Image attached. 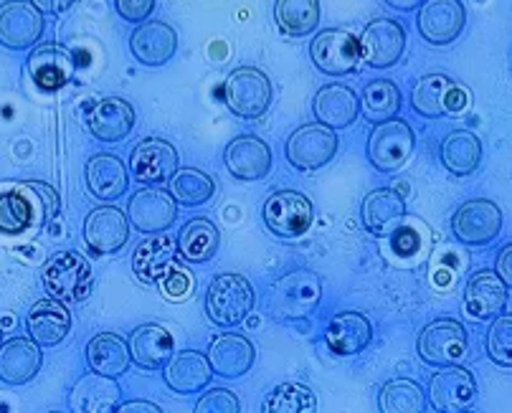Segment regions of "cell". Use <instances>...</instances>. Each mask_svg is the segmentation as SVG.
<instances>
[{"instance_id":"1","label":"cell","mask_w":512,"mask_h":413,"mask_svg":"<svg viewBox=\"0 0 512 413\" xmlns=\"http://www.w3.org/2000/svg\"><path fill=\"white\" fill-rule=\"evenodd\" d=\"M59 193L46 183L6 185L0 191V236L39 234L46 223L59 216Z\"/></svg>"},{"instance_id":"2","label":"cell","mask_w":512,"mask_h":413,"mask_svg":"<svg viewBox=\"0 0 512 413\" xmlns=\"http://www.w3.org/2000/svg\"><path fill=\"white\" fill-rule=\"evenodd\" d=\"M322 302V279L310 269L284 274L269 289V315L279 322L310 320Z\"/></svg>"},{"instance_id":"3","label":"cell","mask_w":512,"mask_h":413,"mask_svg":"<svg viewBox=\"0 0 512 413\" xmlns=\"http://www.w3.org/2000/svg\"><path fill=\"white\" fill-rule=\"evenodd\" d=\"M41 284L46 294L64 305H79L87 302L94 289V272L92 264L79 251H56L46 261L44 272H41Z\"/></svg>"},{"instance_id":"4","label":"cell","mask_w":512,"mask_h":413,"mask_svg":"<svg viewBox=\"0 0 512 413\" xmlns=\"http://www.w3.org/2000/svg\"><path fill=\"white\" fill-rule=\"evenodd\" d=\"M254 302V287L241 274H218L206 289V315L218 327H239Z\"/></svg>"},{"instance_id":"5","label":"cell","mask_w":512,"mask_h":413,"mask_svg":"<svg viewBox=\"0 0 512 413\" xmlns=\"http://www.w3.org/2000/svg\"><path fill=\"white\" fill-rule=\"evenodd\" d=\"M414 147L416 137L409 122L391 117V120L378 122L368 135V160L381 173H396L409 163Z\"/></svg>"},{"instance_id":"6","label":"cell","mask_w":512,"mask_h":413,"mask_svg":"<svg viewBox=\"0 0 512 413\" xmlns=\"http://www.w3.org/2000/svg\"><path fill=\"white\" fill-rule=\"evenodd\" d=\"M224 99L234 115L244 117V120H256L267 112L269 102H272V82L264 71L254 69V66H239L226 79Z\"/></svg>"},{"instance_id":"7","label":"cell","mask_w":512,"mask_h":413,"mask_svg":"<svg viewBox=\"0 0 512 413\" xmlns=\"http://www.w3.org/2000/svg\"><path fill=\"white\" fill-rule=\"evenodd\" d=\"M340 140L335 130L312 122V125H302L287 137L284 145V155H287L289 165L297 170H320L330 160L338 155Z\"/></svg>"},{"instance_id":"8","label":"cell","mask_w":512,"mask_h":413,"mask_svg":"<svg viewBox=\"0 0 512 413\" xmlns=\"http://www.w3.org/2000/svg\"><path fill=\"white\" fill-rule=\"evenodd\" d=\"M315 208L310 198L297 191H277L264 203V223L282 239H300L310 231Z\"/></svg>"},{"instance_id":"9","label":"cell","mask_w":512,"mask_h":413,"mask_svg":"<svg viewBox=\"0 0 512 413\" xmlns=\"http://www.w3.org/2000/svg\"><path fill=\"white\" fill-rule=\"evenodd\" d=\"M411 104L421 117L439 120L444 115H457L469 104L467 89L459 87L444 74H426L411 92Z\"/></svg>"},{"instance_id":"10","label":"cell","mask_w":512,"mask_h":413,"mask_svg":"<svg viewBox=\"0 0 512 413\" xmlns=\"http://www.w3.org/2000/svg\"><path fill=\"white\" fill-rule=\"evenodd\" d=\"M312 64L327 74V77H345L358 69L360 46L355 36L340 28H327L320 31L310 44Z\"/></svg>"},{"instance_id":"11","label":"cell","mask_w":512,"mask_h":413,"mask_svg":"<svg viewBox=\"0 0 512 413\" xmlns=\"http://www.w3.org/2000/svg\"><path fill=\"white\" fill-rule=\"evenodd\" d=\"M467 23L462 0H424L416 16L421 39L431 46H447L457 41Z\"/></svg>"},{"instance_id":"12","label":"cell","mask_w":512,"mask_h":413,"mask_svg":"<svg viewBox=\"0 0 512 413\" xmlns=\"http://www.w3.org/2000/svg\"><path fill=\"white\" fill-rule=\"evenodd\" d=\"M416 350L426 365H452L467 353V330L459 320H434L421 330Z\"/></svg>"},{"instance_id":"13","label":"cell","mask_w":512,"mask_h":413,"mask_svg":"<svg viewBox=\"0 0 512 413\" xmlns=\"http://www.w3.org/2000/svg\"><path fill=\"white\" fill-rule=\"evenodd\" d=\"M44 36V13L26 0H6L0 6V46L23 51Z\"/></svg>"},{"instance_id":"14","label":"cell","mask_w":512,"mask_h":413,"mask_svg":"<svg viewBox=\"0 0 512 413\" xmlns=\"http://www.w3.org/2000/svg\"><path fill=\"white\" fill-rule=\"evenodd\" d=\"M360 54L373 69H391L401 61L406 49V28L393 18H376L363 28Z\"/></svg>"},{"instance_id":"15","label":"cell","mask_w":512,"mask_h":413,"mask_svg":"<svg viewBox=\"0 0 512 413\" xmlns=\"http://www.w3.org/2000/svg\"><path fill=\"white\" fill-rule=\"evenodd\" d=\"M452 231L462 244L487 246L500 236L502 211L492 201H467L457 208L452 218Z\"/></svg>"},{"instance_id":"16","label":"cell","mask_w":512,"mask_h":413,"mask_svg":"<svg viewBox=\"0 0 512 413\" xmlns=\"http://www.w3.org/2000/svg\"><path fill=\"white\" fill-rule=\"evenodd\" d=\"M477 401V381L467 368L444 365L429 381V403L434 411L462 413Z\"/></svg>"},{"instance_id":"17","label":"cell","mask_w":512,"mask_h":413,"mask_svg":"<svg viewBox=\"0 0 512 413\" xmlns=\"http://www.w3.org/2000/svg\"><path fill=\"white\" fill-rule=\"evenodd\" d=\"M180 158L173 142L163 137H148L137 142L130 153V173L142 185H160L178 170Z\"/></svg>"},{"instance_id":"18","label":"cell","mask_w":512,"mask_h":413,"mask_svg":"<svg viewBox=\"0 0 512 413\" xmlns=\"http://www.w3.org/2000/svg\"><path fill=\"white\" fill-rule=\"evenodd\" d=\"M510 305V284L500 279V274L482 269L474 272L464 289V310L472 320H495L507 312Z\"/></svg>"},{"instance_id":"19","label":"cell","mask_w":512,"mask_h":413,"mask_svg":"<svg viewBox=\"0 0 512 413\" xmlns=\"http://www.w3.org/2000/svg\"><path fill=\"white\" fill-rule=\"evenodd\" d=\"M130 239V223L115 206H99L84 218V241L97 256L117 254Z\"/></svg>"},{"instance_id":"20","label":"cell","mask_w":512,"mask_h":413,"mask_svg":"<svg viewBox=\"0 0 512 413\" xmlns=\"http://www.w3.org/2000/svg\"><path fill=\"white\" fill-rule=\"evenodd\" d=\"M127 216L142 234H160L168 231L178 218V203L163 188H145L130 198Z\"/></svg>"},{"instance_id":"21","label":"cell","mask_w":512,"mask_h":413,"mask_svg":"<svg viewBox=\"0 0 512 413\" xmlns=\"http://www.w3.org/2000/svg\"><path fill=\"white\" fill-rule=\"evenodd\" d=\"M44 355L41 345L28 337H13L0 343V383L6 386H26L39 375Z\"/></svg>"},{"instance_id":"22","label":"cell","mask_w":512,"mask_h":413,"mask_svg":"<svg viewBox=\"0 0 512 413\" xmlns=\"http://www.w3.org/2000/svg\"><path fill=\"white\" fill-rule=\"evenodd\" d=\"M226 168L239 180H262L272 170V150L262 137L241 135L229 142L224 153Z\"/></svg>"},{"instance_id":"23","label":"cell","mask_w":512,"mask_h":413,"mask_svg":"<svg viewBox=\"0 0 512 413\" xmlns=\"http://www.w3.org/2000/svg\"><path fill=\"white\" fill-rule=\"evenodd\" d=\"M130 49L140 64L163 66L178 51V33L163 21H142L130 36Z\"/></svg>"},{"instance_id":"24","label":"cell","mask_w":512,"mask_h":413,"mask_svg":"<svg viewBox=\"0 0 512 413\" xmlns=\"http://www.w3.org/2000/svg\"><path fill=\"white\" fill-rule=\"evenodd\" d=\"M130 348V360L145 370H158L173 358L175 340L168 332V327L158 325V322H145V325L135 327L127 340Z\"/></svg>"},{"instance_id":"25","label":"cell","mask_w":512,"mask_h":413,"mask_svg":"<svg viewBox=\"0 0 512 413\" xmlns=\"http://www.w3.org/2000/svg\"><path fill=\"white\" fill-rule=\"evenodd\" d=\"M256 358V350L249 337L236 335V332H224L211 340L208 348V363L211 370L224 378H241L251 370Z\"/></svg>"},{"instance_id":"26","label":"cell","mask_w":512,"mask_h":413,"mask_svg":"<svg viewBox=\"0 0 512 413\" xmlns=\"http://www.w3.org/2000/svg\"><path fill=\"white\" fill-rule=\"evenodd\" d=\"M163 368L165 383L178 396H193V393L203 391L213 378L211 363L198 350H183V353L173 355Z\"/></svg>"},{"instance_id":"27","label":"cell","mask_w":512,"mask_h":413,"mask_svg":"<svg viewBox=\"0 0 512 413\" xmlns=\"http://www.w3.org/2000/svg\"><path fill=\"white\" fill-rule=\"evenodd\" d=\"M360 218L365 231L383 239L406 218V203L393 188H376L360 203Z\"/></svg>"},{"instance_id":"28","label":"cell","mask_w":512,"mask_h":413,"mask_svg":"<svg viewBox=\"0 0 512 413\" xmlns=\"http://www.w3.org/2000/svg\"><path fill=\"white\" fill-rule=\"evenodd\" d=\"M120 398L122 391L115 378L92 373L79 378L77 386L71 388L69 406L77 413H115Z\"/></svg>"},{"instance_id":"29","label":"cell","mask_w":512,"mask_h":413,"mask_svg":"<svg viewBox=\"0 0 512 413\" xmlns=\"http://www.w3.org/2000/svg\"><path fill=\"white\" fill-rule=\"evenodd\" d=\"M26 325L28 332H31V340H36L39 345H46V348H54V345L64 343L66 335H69L71 312L59 299H41L28 312Z\"/></svg>"},{"instance_id":"30","label":"cell","mask_w":512,"mask_h":413,"mask_svg":"<svg viewBox=\"0 0 512 413\" xmlns=\"http://www.w3.org/2000/svg\"><path fill=\"white\" fill-rule=\"evenodd\" d=\"M373 327L360 312H338L327 322L325 343L335 355H358L371 345Z\"/></svg>"},{"instance_id":"31","label":"cell","mask_w":512,"mask_h":413,"mask_svg":"<svg viewBox=\"0 0 512 413\" xmlns=\"http://www.w3.org/2000/svg\"><path fill=\"white\" fill-rule=\"evenodd\" d=\"M87 125L99 142H122L135 127V109L120 97L102 99L89 112Z\"/></svg>"},{"instance_id":"32","label":"cell","mask_w":512,"mask_h":413,"mask_svg":"<svg viewBox=\"0 0 512 413\" xmlns=\"http://www.w3.org/2000/svg\"><path fill=\"white\" fill-rule=\"evenodd\" d=\"M175 256H178V241L175 236L160 231V236L142 241L132 251V272L142 284H158L160 277L175 264Z\"/></svg>"},{"instance_id":"33","label":"cell","mask_w":512,"mask_h":413,"mask_svg":"<svg viewBox=\"0 0 512 413\" xmlns=\"http://www.w3.org/2000/svg\"><path fill=\"white\" fill-rule=\"evenodd\" d=\"M360 115L358 94L345 84H327L315 94V117L330 130H345Z\"/></svg>"},{"instance_id":"34","label":"cell","mask_w":512,"mask_h":413,"mask_svg":"<svg viewBox=\"0 0 512 413\" xmlns=\"http://www.w3.org/2000/svg\"><path fill=\"white\" fill-rule=\"evenodd\" d=\"M84 178H87L89 193L99 201H117L120 196H125L127 183H130L125 163L112 153L94 155L87 163Z\"/></svg>"},{"instance_id":"35","label":"cell","mask_w":512,"mask_h":413,"mask_svg":"<svg viewBox=\"0 0 512 413\" xmlns=\"http://www.w3.org/2000/svg\"><path fill=\"white\" fill-rule=\"evenodd\" d=\"M74 56L59 44H44L28 56V71L33 82L44 89H59L74 77Z\"/></svg>"},{"instance_id":"36","label":"cell","mask_w":512,"mask_h":413,"mask_svg":"<svg viewBox=\"0 0 512 413\" xmlns=\"http://www.w3.org/2000/svg\"><path fill=\"white\" fill-rule=\"evenodd\" d=\"M87 363L94 373L107 378H120L130 368V348L125 337L115 332H99L87 345Z\"/></svg>"},{"instance_id":"37","label":"cell","mask_w":512,"mask_h":413,"mask_svg":"<svg viewBox=\"0 0 512 413\" xmlns=\"http://www.w3.org/2000/svg\"><path fill=\"white\" fill-rule=\"evenodd\" d=\"M175 241H178L180 256L188 264H206V261H211L218 254L221 234H218L216 223L208 221V218H193V221H188L180 229Z\"/></svg>"},{"instance_id":"38","label":"cell","mask_w":512,"mask_h":413,"mask_svg":"<svg viewBox=\"0 0 512 413\" xmlns=\"http://www.w3.org/2000/svg\"><path fill=\"white\" fill-rule=\"evenodd\" d=\"M482 163V142L469 130H454L442 142V165L457 178L472 175Z\"/></svg>"},{"instance_id":"39","label":"cell","mask_w":512,"mask_h":413,"mask_svg":"<svg viewBox=\"0 0 512 413\" xmlns=\"http://www.w3.org/2000/svg\"><path fill=\"white\" fill-rule=\"evenodd\" d=\"M274 21L284 36L292 39L310 36L320 23V0H277Z\"/></svg>"},{"instance_id":"40","label":"cell","mask_w":512,"mask_h":413,"mask_svg":"<svg viewBox=\"0 0 512 413\" xmlns=\"http://www.w3.org/2000/svg\"><path fill=\"white\" fill-rule=\"evenodd\" d=\"M358 102L363 120L378 125V122L398 117V112H401V89L391 79H373V82L365 84Z\"/></svg>"},{"instance_id":"41","label":"cell","mask_w":512,"mask_h":413,"mask_svg":"<svg viewBox=\"0 0 512 413\" xmlns=\"http://www.w3.org/2000/svg\"><path fill=\"white\" fill-rule=\"evenodd\" d=\"M170 196L178 206L196 208L203 206L213 198L216 193V183H213L211 175H206L203 170L196 168H178L170 175Z\"/></svg>"},{"instance_id":"42","label":"cell","mask_w":512,"mask_h":413,"mask_svg":"<svg viewBox=\"0 0 512 413\" xmlns=\"http://www.w3.org/2000/svg\"><path fill=\"white\" fill-rule=\"evenodd\" d=\"M378 408L383 413H421L426 408L424 391L419 383L409 381V378H396L381 388Z\"/></svg>"},{"instance_id":"43","label":"cell","mask_w":512,"mask_h":413,"mask_svg":"<svg viewBox=\"0 0 512 413\" xmlns=\"http://www.w3.org/2000/svg\"><path fill=\"white\" fill-rule=\"evenodd\" d=\"M315 408V393L302 383H282L262 403L264 413H312Z\"/></svg>"},{"instance_id":"44","label":"cell","mask_w":512,"mask_h":413,"mask_svg":"<svg viewBox=\"0 0 512 413\" xmlns=\"http://www.w3.org/2000/svg\"><path fill=\"white\" fill-rule=\"evenodd\" d=\"M487 355L502 368H512V320L502 312L487 332Z\"/></svg>"},{"instance_id":"45","label":"cell","mask_w":512,"mask_h":413,"mask_svg":"<svg viewBox=\"0 0 512 413\" xmlns=\"http://www.w3.org/2000/svg\"><path fill=\"white\" fill-rule=\"evenodd\" d=\"M239 411H241L239 398H236L231 391H226V388H213V391H208L206 396L198 398L196 403V413H239Z\"/></svg>"},{"instance_id":"46","label":"cell","mask_w":512,"mask_h":413,"mask_svg":"<svg viewBox=\"0 0 512 413\" xmlns=\"http://www.w3.org/2000/svg\"><path fill=\"white\" fill-rule=\"evenodd\" d=\"M160 287H163L165 297H170L173 302H180V299L186 297L188 292H191L193 287V277L186 272V269H180L178 264H173V267L168 269V272L160 277Z\"/></svg>"},{"instance_id":"47","label":"cell","mask_w":512,"mask_h":413,"mask_svg":"<svg viewBox=\"0 0 512 413\" xmlns=\"http://www.w3.org/2000/svg\"><path fill=\"white\" fill-rule=\"evenodd\" d=\"M117 16H122L130 23H142L148 21V16H153L155 0H115Z\"/></svg>"},{"instance_id":"48","label":"cell","mask_w":512,"mask_h":413,"mask_svg":"<svg viewBox=\"0 0 512 413\" xmlns=\"http://www.w3.org/2000/svg\"><path fill=\"white\" fill-rule=\"evenodd\" d=\"M388 236H391V244L393 249H396V254L411 256L416 254V249H419V236H416L411 229H406L404 221L398 223L396 229H393Z\"/></svg>"},{"instance_id":"49","label":"cell","mask_w":512,"mask_h":413,"mask_svg":"<svg viewBox=\"0 0 512 413\" xmlns=\"http://www.w3.org/2000/svg\"><path fill=\"white\" fill-rule=\"evenodd\" d=\"M31 3L46 16H59V13L69 11L74 6V0H31Z\"/></svg>"},{"instance_id":"50","label":"cell","mask_w":512,"mask_h":413,"mask_svg":"<svg viewBox=\"0 0 512 413\" xmlns=\"http://www.w3.org/2000/svg\"><path fill=\"white\" fill-rule=\"evenodd\" d=\"M510 256H512V246H505V249L500 251V256H497V274H500V279H502V282H505V284L512 282Z\"/></svg>"},{"instance_id":"51","label":"cell","mask_w":512,"mask_h":413,"mask_svg":"<svg viewBox=\"0 0 512 413\" xmlns=\"http://www.w3.org/2000/svg\"><path fill=\"white\" fill-rule=\"evenodd\" d=\"M120 413H160V406L155 403H145V401H130V403H122L117 406Z\"/></svg>"},{"instance_id":"52","label":"cell","mask_w":512,"mask_h":413,"mask_svg":"<svg viewBox=\"0 0 512 413\" xmlns=\"http://www.w3.org/2000/svg\"><path fill=\"white\" fill-rule=\"evenodd\" d=\"M424 0H386V6H391L393 11H401V13H411L421 6Z\"/></svg>"},{"instance_id":"53","label":"cell","mask_w":512,"mask_h":413,"mask_svg":"<svg viewBox=\"0 0 512 413\" xmlns=\"http://www.w3.org/2000/svg\"><path fill=\"white\" fill-rule=\"evenodd\" d=\"M0 343H3V330H0Z\"/></svg>"}]
</instances>
